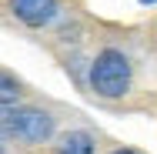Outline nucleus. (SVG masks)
<instances>
[{
	"label": "nucleus",
	"mask_w": 157,
	"mask_h": 154,
	"mask_svg": "<svg viewBox=\"0 0 157 154\" xmlns=\"http://www.w3.org/2000/svg\"><path fill=\"white\" fill-rule=\"evenodd\" d=\"M54 134V117L37 107H17L13 101H0V137H20L40 144Z\"/></svg>",
	"instance_id": "obj_1"
},
{
	"label": "nucleus",
	"mask_w": 157,
	"mask_h": 154,
	"mask_svg": "<svg viewBox=\"0 0 157 154\" xmlns=\"http://www.w3.org/2000/svg\"><path fill=\"white\" fill-rule=\"evenodd\" d=\"M90 87L100 97H124L130 91V61L124 50L107 47L90 64Z\"/></svg>",
	"instance_id": "obj_2"
},
{
	"label": "nucleus",
	"mask_w": 157,
	"mask_h": 154,
	"mask_svg": "<svg viewBox=\"0 0 157 154\" xmlns=\"http://www.w3.org/2000/svg\"><path fill=\"white\" fill-rule=\"evenodd\" d=\"M10 10L20 24L27 27H44L57 14V0H10Z\"/></svg>",
	"instance_id": "obj_3"
},
{
	"label": "nucleus",
	"mask_w": 157,
	"mask_h": 154,
	"mask_svg": "<svg viewBox=\"0 0 157 154\" xmlns=\"http://www.w3.org/2000/svg\"><path fill=\"white\" fill-rule=\"evenodd\" d=\"M57 154H94V137H90L87 131H70L60 141Z\"/></svg>",
	"instance_id": "obj_4"
},
{
	"label": "nucleus",
	"mask_w": 157,
	"mask_h": 154,
	"mask_svg": "<svg viewBox=\"0 0 157 154\" xmlns=\"http://www.w3.org/2000/svg\"><path fill=\"white\" fill-rule=\"evenodd\" d=\"M17 81L13 77H7V74H0V101H13L17 97Z\"/></svg>",
	"instance_id": "obj_5"
},
{
	"label": "nucleus",
	"mask_w": 157,
	"mask_h": 154,
	"mask_svg": "<svg viewBox=\"0 0 157 154\" xmlns=\"http://www.w3.org/2000/svg\"><path fill=\"white\" fill-rule=\"evenodd\" d=\"M110 154H137V151H130V148H121V151H110Z\"/></svg>",
	"instance_id": "obj_6"
},
{
	"label": "nucleus",
	"mask_w": 157,
	"mask_h": 154,
	"mask_svg": "<svg viewBox=\"0 0 157 154\" xmlns=\"http://www.w3.org/2000/svg\"><path fill=\"white\" fill-rule=\"evenodd\" d=\"M140 3H157V0H140Z\"/></svg>",
	"instance_id": "obj_7"
},
{
	"label": "nucleus",
	"mask_w": 157,
	"mask_h": 154,
	"mask_svg": "<svg viewBox=\"0 0 157 154\" xmlns=\"http://www.w3.org/2000/svg\"><path fill=\"white\" fill-rule=\"evenodd\" d=\"M0 154H3V144H0Z\"/></svg>",
	"instance_id": "obj_8"
}]
</instances>
